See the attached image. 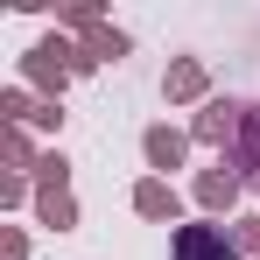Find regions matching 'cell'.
I'll list each match as a JSON object with an SVG mask.
<instances>
[{"instance_id": "cell-5", "label": "cell", "mask_w": 260, "mask_h": 260, "mask_svg": "<svg viewBox=\"0 0 260 260\" xmlns=\"http://www.w3.org/2000/svg\"><path fill=\"white\" fill-rule=\"evenodd\" d=\"M239 169H260V106H246V120H239V155H232Z\"/></svg>"}, {"instance_id": "cell-6", "label": "cell", "mask_w": 260, "mask_h": 260, "mask_svg": "<svg viewBox=\"0 0 260 260\" xmlns=\"http://www.w3.org/2000/svg\"><path fill=\"white\" fill-rule=\"evenodd\" d=\"M232 190H239V176H232V169L197 176V197H204V204H232Z\"/></svg>"}, {"instance_id": "cell-4", "label": "cell", "mask_w": 260, "mask_h": 260, "mask_svg": "<svg viewBox=\"0 0 260 260\" xmlns=\"http://www.w3.org/2000/svg\"><path fill=\"white\" fill-rule=\"evenodd\" d=\"M239 120H246V106H211V113L197 120V141H232Z\"/></svg>"}, {"instance_id": "cell-2", "label": "cell", "mask_w": 260, "mask_h": 260, "mask_svg": "<svg viewBox=\"0 0 260 260\" xmlns=\"http://www.w3.org/2000/svg\"><path fill=\"white\" fill-rule=\"evenodd\" d=\"M134 211L141 218H176V190L162 183V176H148V183L134 190Z\"/></svg>"}, {"instance_id": "cell-10", "label": "cell", "mask_w": 260, "mask_h": 260, "mask_svg": "<svg viewBox=\"0 0 260 260\" xmlns=\"http://www.w3.org/2000/svg\"><path fill=\"white\" fill-rule=\"evenodd\" d=\"M239 246H246V253H260V218H246V225H239Z\"/></svg>"}, {"instance_id": "cell-9", "label": "cell", "mask_w": 260, "mask_h": 260, "mask_svg": "<svg viewBox=\"0 0 260 260\" xmlns=\"http://www.w3.org/2000/svg\"><path fill=\"white\" fill-rule=\"evenodd\" d=\"M43 218L56 232H71V225H78V204H71V197H43Z\"/></svg>"}, {"instance_id": "cell-1", "label": "cell", "mask_w": 260, "mask_h": 260, "mask_svg": "<svg viewBox=\"0 0 260 260\" xmlns=\"http://www.w3.org/2000/svg\"><path fill=\"white\" fill-rule=\"evenodd\" d=\"M232 253H239V239L218 232V225H183L176 232V260H232Z\"/></svg>"}, {"instance_id": "cell-3", "label": "cell", "mask_w": 260, "mask_h": 260, "mask_svg": "<svg viewBox=\"0 0 260 260\" xmlns=\"http://www.w3.org/2000/svg\"><path fill=\"white\" fill-rule=\"evenodd\" d=\"M141 148H148V162H155V169H176V162H183V134H176V127H148Z\"/></svg>"}, {"instance_id": "cell-7", "label": "cell", "mask_w": 260, "mask_h": 260, "mask_svg": "<svg viewBox=\"0 0 260 260\" xmlns=\"http://www.w3.org/2000/svg\"><path fill=\"white\" fill-rule=\"evenodd\" d=\"M36 183H43V197H63V183H71V162H63V155H43V162H36Z\"/></svg>"}, {"instance_id": "cell-8", "label": "cell", "mask_w": 260, "mask_h": 260, "mask_svg": "<svg viewBox=\"0 0 260 260\" xmlns=\"http://www.w3.org/2000/svg\"><path fill=\"white\" fill-rule=\"evenodd\" d=\"M197 91H204V71L197 63H176L169 71V99H197Z\"/></svg>"}]
</instances>
